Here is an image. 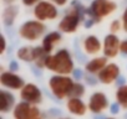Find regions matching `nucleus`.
<instances>
[{"label":"nucleus","mask_w":127,"mask_h":119,"mask_svg":"<svg viewBox=\"0 0 127 119\" xmlns=\"http://www.w3.org/2000/svg\"><path fill=\"white\" fill-rule=\"evenodd\" d=\"M108 119H113V118H108Z\"/></svg>","instance_id":"nucleus-34"},{"label":"nucleus","mask_w":127,"mask_h":119,"mask_svg":"<svg viewBox=\"0 0 127 119\" xmlns=\"http://www.w3.org/2000/svg\"><path fill=\"white\" fill-rule=\"evenodd\" d=\"M82 6L79 3H72V8L67 15L64 16V19L59 24V30L66 34H72L77 30L80 22L84 20V11L81 10Z\"/></svg>","instance_id":"nucleus-2"},{"label":"nucleus","mask_w":127,"mask_h":119,"mask_svg":"<svg viewBox=\"0 0 127 119\" xmlns=\"http://www.w3.org/2000/svg\"><path fill=\"white\" fill-rule=\"evenodd\" d=\"M106 65H107V57L106 56L105 57H96L86 63L85 70L89 73H98Z\"/></svg>","instance_id":"nucleus-17"},{"label":"nucleus","mask_w":127,"mask_h":119,"mask_svg":"<svg viewBox=\"0 0 127 119\" xmlns=\"http://www.w3.org/2000/svg\"><path fill=\"white\" fill-rule=\"evenodd\" d=\"M18 13H19L18 6H15V5L8 6V8L4 10V13H3V20H4V24H5L6 26H11V25L14 24L16 16H18Z\"/></svg>","instance_id":"nucleus-18"},{"label":"nucleus","mask_w":127,"mask_h":119,"mask_svg":"<svg viewBox=\"0 0 127 119\" xmlns=\"http://www.w3.org/2000/svg\"><path fill=\"white\" fill-rule=\"evenodd\" d=\"M57 9L54 5V3L49 1H40L36 4L34 9V15L37 20L45 21V20H54L57 18Z\"/></svg>","instance_id":"nucleus-7"},{"label":"nucleus","mask_w":127,"mask_h":119,"mask_svg":"<svg viewBox=\"0 0 127 119\" xmlns=\"http://www.w3.org/2000/svg\"><path fill=\"white\" fill-rule=\"evenodd\" d=\"M20 97L23 100L29 102L31 104H37V103H41V100H42L41 91L39 89L37 86H35L32 83H28L21 88Z\"/></svg>","instance_id":"nucleus-8"},{"label":"nucleus","mask_w":127,"mask_h":119,"mask_svg":"<svg viewBox=\"0 0 127 119\" xmlns=\"http://www.w3.org/2000/svg\"><path fill=\"white\" fill-rule=\"evenodd\" d=\"M41 1V0H23V4L26 5V6H32V5H36Z\"/></svg>","instance_id":"nucleus-23"},{"label":"nucleus","mask_w":127,"mask_h":119,"mask_svg":"<svg viewBox=\"0 0 127 119\" xmlns=\"http://www.w3.org/2000/svg\"><path fill=\"white\" fill-rule=\"evenodd\" d=\"M117 9L116 3L110 1V0H94L91 6L86 10V13L90 15L91 19L95 20V22H100L105 16H108Z\"/></svg>","instance_id":"nucleus-4"},{"label":"nucleus","mask_w":127,"mask_h":119,"mask_svg":"<svg viewBox=\"0 0 127 119\" xmlns=\"http://www.w3.org/2000/svg\"><path fill=\"white\" fill-rule=\"evenodd\" d=\"M18 57L20 60L25 62H32L36 60V56H37V48L36 47H29V46H24V47H20L16 52Z\"/></svg>","instance_id":"nucleus-15"},{"label":"nucleus","mask_w":127,"mask_h":119,"mask_svg":"<svg viewBox=\"0 0 127 119\" xmlns=\"http://www.w3.org/2000/svg\"><path fill=\"white\" fill-rule=\"evenodd\" d=\"M45 67L57 75H70L74 72V61L67 50H59L55 55H49Z\"/></svg>","instance_id":"nucleus-1"},{"label":"nucleus","mask_w":127,"mask_h":119,"mask_svg":"<svg viewBox=\"0 0 127 119\" xmlns=\"http://www.w3.org/2000/svg\"><path fill=\"white\" fill-rule=\"evenodd\" d=\"M103 55L106 57H110V58H113L118 55V52L121 51V42H120V39L115 35V34H111V35H107L105 37V41H103Z\"/></svg>","instance_id":"nucleus-9"},{"label":"nucleus","mask_w":127,"mask_h":119,"mask_svg":"<svg viewBox=\"0 0 127 119\" xmlns=\"http://www.w3.org/2000/svg\"><path fill=\"white\" fill-rule=\"evenodd\" d=\"M0 83L4 87L10 88V89H21L25 86L24 79L11 71L1 73V76H0Z\"/></svg>","instance_id":"nucleus-11"},{"label":"nucleus","mask_w":127,"mask_h":119,"mask_svg":"<svg viewBox=\"0 0 127 119\" xmlns=\"http://www.w3.org/2000/svg\"><path fill=\"white\" fill-rule=\"evenodd\" d=\"M108 107V100L105 93L102 92H95L89 102V109L92 113H102Z\"/></svg>","instance_id":"nucleus-12"},{"label":"nucleus","mask_w":127,"mask_h":119,"mask_svg":"<svg viewBox=\"0 0 127 119\" xmlns=\"http://www.w3.org/2000/svg\"><path fill=\"white\" fill-rule=\"evenodd\" d=\"M51 3H54L55 5H59V6H64L66 3H67V0H50Z\"/></svg>","instance_id":"nucleus-27"},{"label":"nucleus","mask_w":127,"mask_h":119,"mask_svg":"<svg viewBox=\"0 0 127 119\" xmlns=\"http://www.w3.org/2000/svg\"><path fill=\"white\" fill-rule=\"evenodd\" d=\"M9 70H10L11 72L18 71V70H19V65H18V62H16V61H11L10 65H9Z\"/></svg>","instance_id":"nucleus-25"},{"label":"nucleus","mask_w":127,"mask_h":119,"mask_svg":"<svg viewBox=\"0 0 127 119\" xmlns=\"http://www.w3.org/2000/svg\"><path fill=\"white\" fill-rule=\"evenodd\" d=\"M116 102L127 110V84L120 86L116 91Z\"/></svg>","instance_id":"nucleus-20"},{"label":"nucleus","mask_w":127,"mask_h":119,"mask_svg":"<svg viewBox=\"0 0 127 119\" xmlns=\"http://www.w3.org/2000/svg\"><path fill=\"white\" fill-rule=\"evenodd\" d=\"M84 93H85V87L81 83H75L72 87V91L70 93V97H81V96H84Z\"/></svg>","instance_id":"nucleus-21"},{"label":"nucleus","mask_w":127,"mask_h":119,"mask_svg":"<svg viewBox=\"0 0 127 119\" xmlns=\"http://www.w3.org/2000/svg\"><path fill=\"white\" fill-rule=\"evenodd\" d=\"M59 119H70V118H59Z\"/></svg>","instance_id":"nucleus-33"},{"label":"nucleus","mask_w":127,"mask_h":119,"mask_svg":"<svg viewBox=\"0 0 127 119\" xmlns=\"http://www.w3.org/2000/svg\"><path fill=\"white\" fill-rule=\"evenodd\" d=\"M121 52H123V53L127 55V40H125V41L121 42Z\"/></svg>","instance_id":"nucleus-29"},{"label":"nucleus","mask_w":127,"mask_h":119,"mask_svg":"<svg viewBox=\"0 0 127 119\" xmlns=\"http://www.w3.org/2000/svg\"><path fill=\"white\" fill-rule=\"evenodd\" d=\"M122 26H123V30L127 32V8H126V10H125V13H123V15H122Z\"/></svg>","instance_id":"nucleus-24"},{"label":"nucleus","mask_w":127,"mask_h":119,"mask_svg":"<svg viewBox=\"0 0 127 119\" xmlns=\"http://www.w3.org/2000/svg\"><path fill=\"white\" fill-rule=\"evenodd\" d=\"M45 25L39 20V21H35V20H30V21H26L24 22L20 29H19V35L20 37H23L24 40H28V41H36L44 32H45Z\"/></svg>","instance_id":"nucleus-5"},{"label":"nucleus","mask_w":127,"mask_h":119,"mask_svg":"<svg viewBox=\"0 0 127 119\" xmlns=\"http://www.w3.org/2000/svg\"><path fill=\"white\" fill-rule=\"evenodd\" d=\"M66 107H67L69 112L75 114V115H84L86 113V110H87L85 103L79 97H70L69 100H67Z\"/></svg>","instance_id":"nucleus-13"},{"label":"nucleus","mask_w":127,"mask_h":119,"mask_svg":"<svg viewBox=\"0 0 127 119\" xmlns=\"http://www.w3.org/2000/svg\"><path fill=\"white\" fill-rule=\"evenodd\" d=\"M1 40H3V48H1V53H3L5 51V48H6V42H5V37L4 36L1 37Z\"/></svg>","instance_id":"nucleus-31"},{"label":"nucleus","mask_w":127,"mask_h":119,"mask_svg":"<svg viewBox=\"0 0 127 119\" xmlns=\"http://www.w3.org/2000/svg\"><path fill=\"white\" fill-rule=\"evenodd\" d=\"M120 29H121V22H120L118 20H113V21L111 22V25H110V30L115 34V32L120 31Z\"/></svg>","instance_id":"nucleus-22"},{"label":"nucleus","mask_w":127,"mask_h":119,"mask_svg":"<svg viewBox=\"0 0 127 119\" xmlns=\"http://www.w3.org/2000/svg\"><path fill=\"white\" fill-rule=\"evenodd\" d=\"M101 48H102L101 42H100V40L96 36L91 35V36H87L85 39V41H84V50H85V52L87 55H96V53H98L101 51Z\"/></svg>","instance_id":"nucleus-14"},{"label":"nucleus","mask_w":127,"mask_h":119,"mask_svg":"<svg viewBox=\"0 0 127 119\" xmlns=\"http://www.w3.org/2000/svg\"><path fill=\"white\" fill-rule=\"evenodd\" d=\"M117 82H118V84H120V86H123V82H125V78H123V77H120Z\"/></svg>","instance_id":"nucleus-32"},{"label":"nucleus","mask_w":127,"mask_h":119,"mask_svg":"<svg viewBox=\"0 0 127 119\" xmlns=\"http://www.w3.org/2000/svg\"><path fill=\"white\" fill-rule=\"evenodd\" d=\"M14 103H15L14 96L10 92H6V91L3 89L1 91V112L3 113L9 112L14 107Z\"/></svg>","instance_id":"nucleus-19"},{"label":"nucleus","mask_w":127,"mask_h":119,"mask_svg":"<svg viewBox=\"0 0 127 119\" xmlns=\"http://www.w3.org/2000/svg\"><path fill=\"white\" fill-rule=\"evenodd\" d=\"M120 76V67L116 63L106 65L100 72H98V81L103 84L113 83Z\"/></svg>","instance_id":"nucleus-10"},{"label":"nucleus","mask_w":127,"mask_h":119,"mask_svg":"<svg viewBox=\"0 0 127 119\" xmlns=\"http://www.w3.org/2000/svg\"><path fill=\"white\" fill-rule=\"evenodd\" d=\"M118 109H120V104H118L117 102H116V103H113V104H111V109H110V110H111V113H112V114H117V113L120 112Z\"/></svg>","instance_id":"nucleus-26"},{"label":"nucleus","mask_w":127,"mask_h":119,"mask_svg":"<svg viewBox=\"0 0 127 119\" xmlns=\"http://www.w3.org/2000/svg\"><path fill=\"white\" fill-rule=\"evenodd\" d=\"M74 81L67 75H55L50 78L49 86L54 96L59 99H64L66 97H70V93L74 87Z\"/></svg>","instance_id":"nucleus-3"},{"label":"nucleus","mask_w":127,"mask_h":119,"mask_svg":"<svg viewBox=\"0 0 127 119\" xmlns=\"http://www.w3.org/2000/svg\"><path fill=\"white\" fill-rule=\"evenodd\" d=\"M86 81H87V83H90V84H95V83H96V81H95L92 77H86Z\"/></svg>","instance_id":"nucleus-30"},{"label":"nucleus","mask_w":127,"mask_h":119,"mask_svg":"<svg viewBox=\"0 0 127 119\" xmlns=\"http://www.w3.org/2000/svg\"><path fill=\"white\" fill-rule=\"evenodd\" d=\"M13 115L14 119H42L39 108L25 100L15 105Z\"/></svg>","instance_id":"nucleus-6"},{"label":"nucleus","mask_w":127,"mask_h":119,"mask_svg":"<svg viewBox=\"0 0 127 119\" xmlns=\"http://www.w3.org/2000/svg\"><path fill=\"white\" fill-rule=\"evenodd\" d=\"M74 77H75V79H80L81 77H82V72H81V70H74Z\"/></svg>","instance_id":"nucleus-28"},{"label":"nucleus","mask_w":127,"mask_h":119,"mask_svg":"<svg viewBox=\"0 0 127 119\" xmlns=\"http://www.w3.org/2000/svg\"><path fill=\"white\" fill-rule=\"evenodd\" d=\"M60 41H61V34L60 32H56V31L50 32V34H47L44 37V40H42V47H44V50L47 53H50L52 51V48L55 47V45L59 43Z\"/></svg>","instance_id":"nucleus-16"}]
</instances>
